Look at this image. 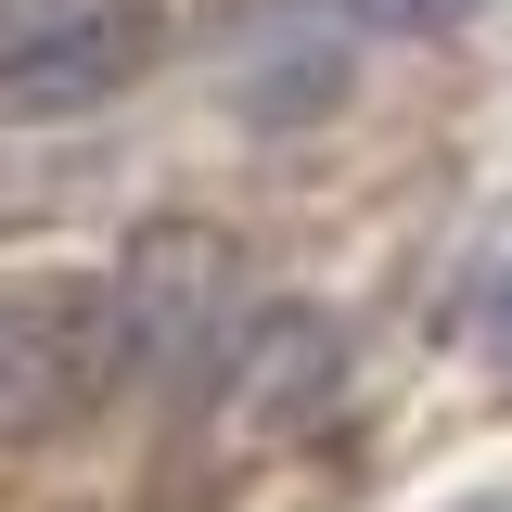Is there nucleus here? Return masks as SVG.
I'll return each mask as SVG.
<instances>
[{
    "label": "nucleus",
    "mask_w": 512,
    "mask_h": 512,
    "mask_svg": "<svg viewBox=\"0 0 512 512\" xmlns=\"http://www.w3.org/2000/svg\"><path fill=\"white\" fill-rule=\"evenodd\" d=\"M154 64L141 0H0V116H90Z\"/></svg>",
    "instance_id": "nucleus-2"
},
{
    "label": "nucleus",
    "mask_w": 512,
    "mask_h": 512,
    "mask_svg": "<svg viewBox=\"0 0 512 512\" xmlns=\"http://www.w3.org/2000/svg\"><path fill=\"white\" fill-rule=\"evenodd\" d=\"M116 372H141V320L116 269H26L0 282V423H77Z\"/></svg>",
    "instance_id": "nucleus-1"
},
{
    "label": "nucleus",
    "mask_w": 512,
    "mask_h": 512,
    "mask_svg": "<svg viewBox=\"0 0 512 512\" xmlns=\"http://www.w3.org/2000/svg\"><path fill=\"white\" fill-rule=\"evenodd\" d=\"M461 333H474L487 359H512V269H487V282H474V308H461Z\"/></svg>",
    "instance_id": "nucleus-4"
},
{
    "label": "nucleus",
    "mask_w": 512,
    "mask_h": 512,
    "mask_svg": "<svg viewBox=\"0 0 512 512\" xmlns=\"http://www.w3.org/2000/svg\"><path fill=\"white\" fill-rule=\"evenodd\" d=\"M474 512H512V500H474Z\"/></svg>",
    "instance_id": "nucleus-6"
},
{
    "label": "nucleus",
    "mask_w": 512,
    "mask_h": 512,
    "mask_svg": "<svg viewBox=\"0 0 512 512\" xmlns=\"http://www.w3.org/2000/svg\"><path fill=\"white\" fill-rule=\"evenodd\" d=\"M320 397H333V333H320L308 308L256 320L244 359H231V436H244V448H282V436L320 423Z\"/></svg>",
    "instance_id": "nucleus-3"
},
{
    "label": "nucleus",
    "mask_w": 512,
    "mask_h": 512,
    "mask_svg": "<svg viewBox=\"0 0 512 512\" xmlns=\"http://www.w3.org/2000/svg\"><path fill=\"white\" fill-rule=\"evenodd\" d=\"M359 13H372V26H461L474 0H359Z\"/></svg>",
    "instance_id": "nucleus-5"
}]
</instances>
